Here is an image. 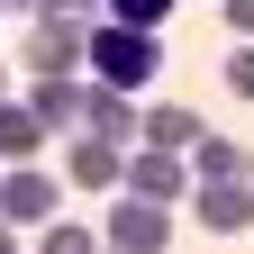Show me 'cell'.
<instances>
[{
    "label": "cell",
    "instance_id": "8992f818",
    "mask_svg": "<svg viewBox=\"0 0 254 254\" xmlns=\"http://www.w3.org/2000/svg\"><path fill=\"white\" fill-rule=\"evenodd\" d=\"M127 190H145V200H190V154L173 145H127Z\"/></svg>",
    "mask_w": 254,
    "mask_h": 254
},
{
    "label": "cell",
    "instance_id": "9c48e42d",
    "mask_svg": "<svg viewBox=\"0 0 254 254\" xmlns=\"http://www.w3.org/2000/svg\"><path fill=\"white\" fill-rule=\"evenodd\" d=\"M190 182H254V154L236 145V136H190Z\"/></svg>",
    "mask_w": 254,
    "mask_h": 254
},
{
    "label": "cell",
    "instance_id": "6da1fadb",
    "mask_svg": "<svg viewBox=\"0 0 254 254\" xmlns=\"http://www.w3.org/2000/svg\"><path fill=\"white\" fill-rule=\"evenodd\" d=\"M18 55H27V73H82V64H91V18L64 9V0H37Z\"/></svg>",
    "mask_w": 254,
    "mask_h": 254
},
{
    "label": "cell",
    "instance_id": "3957f363",
    "mask_svg": "<svg viewBox=\"0 0 254 254\" xmlns=\"http://www.w3.org/2000/svg\"><path fill=\"white\" fill-rule=\"evenodd\" d=\"M100 236H109L118 254H164V245H173V209L118 182V200H109V218H100Z\"/></svg>",
    "mask_w": 254,
    "mask_h": 254
},
{
    "label": "cell",
    "instance_id": "9a60e30c",
    "mask_svg": "<svg viewBox=\"0 0 254 254\" xmlns=\"http://www.w3.org/2000/svg\"><path fill=\"white\" fill-rule=\"evenodd\" d=\"M218 73H227V91H236V100H254V46H236Z\"/></svg>",
    "mask_w": 254,
    "mask_h": 254
},
{
    "label": "cell",
    "instance_id": "ba28073f",
    "mask_svg": "<svg viewBox=\"0 0 254 254\" xmlns=\"http://www.w3.org/2000/svg\"><path fill=\"white\" fill-rule=\"evenodd\" d=\"M64 173H73L82 190H118L127 182V145L118 136H73V145H64Z\"/></svg>",
    "mask_w": 254,
    "mask_h": 254
},
{
    "label": "cell",
    "instance_id": "52a82bcc",
    "mask_svg": "<svg viewBox=\"0 0 254 254\" xmlns=\"http://www.w3.org/2000/svg\"><path fill=\"white\" fill-rule=\"evenodd\" d=\"M190 218H200L209 236H245L254 227V190L245 182H190Z\"/></svg>",
    "mask_w": 254,
    "mask_h": 254
},
{
    "label": "cell",
    "instance_id": "7c38bea8",
    "mask_svg": "<svg viewBox=\"0 0 254 254\" xmlns=\"http://www.w3.org/2000/svg\"><path fill=\"white\" fill-rule=\"evenodd\" d=\"M27 100H37V118L55 127V136H73V73H37Z\"/></svg>",
    "mask_w": 254,
    "mask_h": 254
},
{
    "label": "cell",
    "instance_id": "ac0fdd59",
    "mask_svg": "<svg viewBox=\"0 0 254 254\" xmlns=\"http://www.w3.org/2000/svg\"><path fill=\"white\" fill-rule=\"evenodd\" d=\"M9 9H37V0H9Z\"/></svg>",
    "mask_w": 254,
    "mask_h": 254
},
{
    "label": "cell",
    "instance_id": "7a4b0ae2",
    "mask_svg": "<svg viewBox=\"0 0 254 254\" xmlns=\"http://www.w3.org/2000/svg\"><path fill=\"white\" fill-rule=\"evenodd\" d=\"M164 46H154V27H127V18H91V73L118 82V91H145Z\"/></svg>",
    "mask_w": 254,
    "mask_h": 254
},
{
    "label": "cell",
    "instance_id": "30bf717a",
    "mask_svg": "<svg viewBox=\"0 0 254 254\" xmlns=\"http://www.w3.org/2000/svg\"><path fill=\"white\" fill-rule=\"evenodd\" d=\"M190 136H200V109H182V100L136 109V145H173V154H190Z\"/></svg>",
    "mask_w": 254,
    "mask_h": 254
},
{
    "label": "cell",
    "instance_id": "ffe728a7",
    "mask_svg": "<svg viewBox=\"0 0 254 254\" xmlns=\"http://www.w3.org/2000/svg\"><path fill=\"white\" fill-rule=\"evenodd\" d=\"M0 82H9V73H0Z\"/></svg>",
    "mask_w": 254,
    "mask_h": 254
},
{
    "label": "cell",
    "instance_id": "5bb4252c",
    "mask_svg": "<svg viewBox=\"0 0 254 254\" xmlns=\"http://www.w3.org/2000/svg\"><path fill=\"white\" fill-rule=\"evenodd\" d=\"M46 254H91V227H73V218H46Z\"/></svg>",
    "mask_w": 254,
    "mask_h": 254
},
{
    "label": "cell",
    "instance_id": "8fae6325",
    "mask_svg": "<svg viewBox=\"0 0 254 254\" xmlns=\"http://www.w3.org/2000/svg\"><path fill=\"white\" fill-rule=\"evenodd\" d=\"M46 136H55V127L37 118V100H9V91H0V154H9V164H27Z\"/></svg>",
    "mask_w": 254,
    "mask_h": 254
},
{
    "label": "cell",
    "instance_id": "e0dca14e",
    "mask_svg": "<svg viewBox=\"0 0 254 254\" xmlns=\"http://www.w3.org/2000/svg\"><path fill=\"white\" fill-rule=\"evenodd\" d=\"M64 9H82V18H100V0H64Z\"/></svg>",
    "mask_w": 254,
    "mask_h": 254
},
{
    "label": "cell",
    "instance_id": "4fadbf2b",
    "mask_svg": "<svg viewBox=\"0 0 254 254\" xmlns=\"http://www.w3.org/2000/svg\"><path fill=\"white\" fill-rule=\"evenodd\" d=\"M100 18H127V27H164L173 0H100Z\"/></svg>",
    "mask_w": 254,
    "mask_h": 254
},
{
    "label": "cell",
    "instance_id": "277c9868",
    "mask_svg": "<svg viewBox=\"0 0 254 254\" xmlns=\"http://www.w3.org/2000/svg\"><path fill=\"white\" fill-rule=\"evenodd\" d=\"M136 91H118V82H73V136H118V145H136Z\"/></svg>",
    "mask_w": 254,
    "mask_h": 254
},
{
    "label": "cell",
    "instance_id": "2e32d148",
    "mask_svg": "<svg viewBox=\"0 0 254 254\" xmlns=\"http://www.w3.org/2000/svg\"><path fill=\"white\" fill-rule=\"evenodd\" d=\"M218 9H227V27H236V37H254V0H218Z\"/></svg>",
    "mask_w": 254,
    "mask_h": 254
},
{
    "label": "cell",
    "instance_id": "d6986e66",
    "mask_svg": "<svg viewBox=\"0 0 254 254\" xmlns=\"http://www.w3.org/2000/svg\"><path fill=\"white\" fill-rule=\"evenodd\" d=\"M0 9H9V0H0Z\"/></svg>",
    "mask_w": 254,
    "mask_h": 254
},
{
    "label": "cell",
    "instance_id": "5b68a950",
    "mask_svg": "<svg viewBox=\"0 0 254 254\" xmlns=\"http://www.w3.org/2000/svg\"><path fill=\"white\" fill-rule=\"evenodd\" d=\"M0 218H9V227H46L55 218V173L37 164V154L0 173Z\"/></svg>",
    "mask_w": 254,
    "mask_h": 254
}]
</instances>
